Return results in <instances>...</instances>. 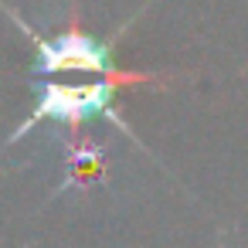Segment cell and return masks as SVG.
Wrapping results in <instances>:
<instances>
[{
  "instance_id": "6da1fadb",
  "label": "cell",
  "mask_w": 248,
  "mask_h": 248,
  "mask_svg": "<svg viewBox=\"0 0 248 248\" xmlns=\"http://www.w3.org/2000/svg\"><path fill=\"white\" fill-rule=\"evenodd\" d=\"M0 11H4L14 28L31 41L34 48V72L38 75H68V72H82V75H99L109 82H119L123 89H170L173 75H150V72H129V68H116L112 62V45L92 38L82 24H78V7H72L68 28L58 31L55 38H41L38 31H31V24L0 0Z\"/></svg>"
},
{
  "instance_id": "7a4b0ae2",
  "label": "cell",
  "mask_w": 248,
  "mask_h": 248,
  "mask_svg": "<svg viewBox=\"0 0 248 248\" xmlns=\"http://www.w3.org/2000/svg\"><path fill=\"white\" fill-rule=\"evenodd\" d=\"M119 92H123V85H119V82H109V78H102V82H45V89L38 92V102L31 106V112L24 116V123L4 140V146H0V150L21 143V140H24L38 123H45V119L65 123L68 129H78L82 123H89V119H95V116L109 119L123 136H129L133 143H140V140L133 136V129L126 126V119L116 112V95H119Z\"/></svg>"
},
{
  "instance_id": "3957f363",
  "label": "cell",
  "mask_w": 248,
  "mask_h": 248,
  "mask_svg": "<svg viewBox=\"0 0 248 248\" xmlns=\"http://www.w3.org/2000/svg\"><path fill=\"white\" fill-rule=\"evenodd\" d=\"M65 160H68V177H65L62 187H68V184H89L99 173V167H102V143H95L92 136H78L72 129Z\"/></svg>"
}]
</instances>
